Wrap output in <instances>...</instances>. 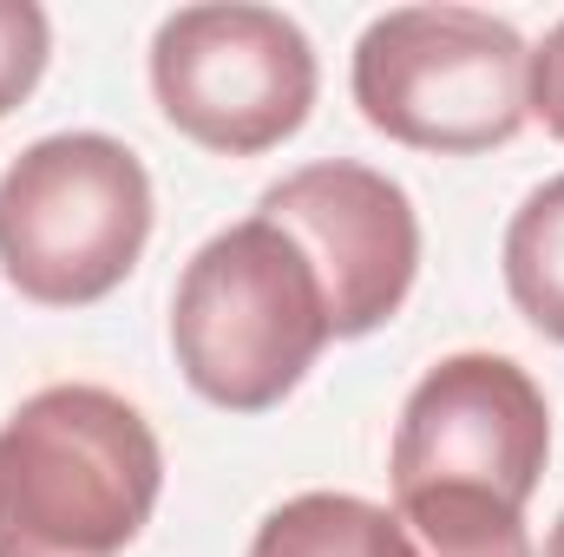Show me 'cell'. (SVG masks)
Listing matches in <instances>:
<instances>
[{
  "label": "cell",
  "mask_w": 564,
  "mask_h": 557,
  "mask_svg": "<svg viewBox=\"0 0 564 557\" xmlns=\"http://www.w3.org/2000/svg\"><path fill=\"white\" fill-rule=\"evenodd\" d=\"M158 492L164 446L112 387L59 381L0 419V557H119Z\"/></svg>",
  "instance_id": "cell-1"
},
{
  "label": "cell",
  "mask_w": 564,
  "mask_h": 557,
  "mask_svg": "<svg viewBox=\"0 0 564 557\" xmlns=\"http://www.w3.org/2000/svg\"><path fill=\"white\" fill-rule=\"evenodd\" d=\"M335 341L328 295L302 243L270 223L243 217L217 230L177 276L171 295V354L224 414H270Z\"/></svg>",
  "instance_id": "cell-2"
},
{
  "label": "cell",
  "mask_w": 564,
  "mask_h": 557,
  "mask_svg": "<svg viewBox=\"0 0 564 557\" xmlns=\"http://www.w3.org/2000/svg\"><path fill=\"white\" fill-rule=\"evenodd\" d=\"M348 86L381 139L473 157L525 132L532 46L486 7H394L361 26Z\"/></svg>",
  "instance_id": "cell-3"
},
{
  "label": "cell",
  "mask_w": 564,
  "mask_h": 557,
  "mask_svg": "<svg viewBox=\"0 0 564 557\" xmlns=\"http://www.w3.org/2000/svg\"><path fill=\"white\" fill-rule=\"evenodd\" d=\"M151 217V171L126 139H33L0 171V276L40 308L106 302L139 270Z\"/></svg>",
  "instance_id": "cell-4"
},
{
  "label": "cell",
  "mask_w": 564,
  "mask_h": 557,
  "mask_svg": "<svg viewBox=\"0 0 564 557\" xmlns=\"http://www.w3.org/2000/svg\"><path fill=\"white\" fill-rule=\"evenodd\" d=\"M315 86L308 33L257 0L177 7L151 33L158 112L217 157H257L295 139L315 112Z\"/></svg>",
  "instance_id": "cell-5"
},
{
  "label": "cell",
  "mask_w": 564,
  "mask_h": 557,
  "mask_svg": "<svg viewBox=\"0 0 564 557\" xmlns=\"http://www.w3.org/2000/svg\"><path fill=\"white\" fill-rule=\"evenodd\" d=\"M552 459V401L512 361L486 348L440 354L414 381L388 479L401 492H486L525 512Z\"/></svg>",
  "instance_id": "cell-6"
},
{
  "label": "cell",
  "mask_w": 564,
  "mask_h": 557,
  "mask_svg": "<svg viewBox=\"0 0 564 557\" xmlns=\"http://www.w3.org/2000/svg\"><path fill=\"white\" fill-rule=\"evenodd\" d=\"M257 217L282 223L315 263L335 341H361L408 308L421 276V217L388 171L355 157L302 164L263 190Z\"/></svg>",
  "instance_id": "cell-7"
},
{
  "label": "cell",
  "mask_w": 564,
  "mask_h": 557,
  "mask_svg": "<svg viewBox=\"0 0 564 557\" xmlns=\"http://www.w3.org/2000/svg\"><path fill=\"white\" fill-rule=\"evenodd\" d=\"M250 557H414L401 518L355 492H295L257 525Z\"/></svg>",
  "instance_id": "cell-8"
},
{
  "label": "cell",
  "mask_w": 564,
  "mask_h": 557,
  "mask_svg": "<svg viewBox=\"0 0 564 557\" xmlns=\"http://www.w3.org/2000/svg\"><path fill=\"white\" fill-rule=\"evenodd\" d=\"M506 295L512 308L564 348V171L545 177L506 223Z\"/></svg>",
  "instance_id": "cell-9"
},
{
  "label": "cell",
  "mask_w": 564,
  "mask_h": 557,
  "mask_svg": "<svg viewBox=\"0 0 564 557\" xmlns=\"http://www.w3.org/2000/svg\"><path fill=\"white\" fill-rule=\"evenodd\" d=\"M394 518L414 557H532L525 512L486 492H401Z\"/></svg>",
  "instance_id": "cell-10"
},
{
  "label": "cell",
  "mask_w": 564,
  "mask_h": 557,
  "mask_svg": "<svg viewBox=\"0 0 564 557\" xmlns=\"http://www.w3.org/2000/svg\"><path fill=\"white\" fill-rule=\"evenodd\" d=\"M53 59V20L40 0H0V119L20 112Z\"/></svg>",
  "instance_id": "cell-11"
},
{
  "label": "cell",
  "mask_w": 564,
  "mask_h": 557,
  "mask_svg": "<svg viewBox=\"0 0 564 557\" xmlns=\"http://www.w3.org/2000/svg\"><path fill=\"white\" fill-rule=\"evenodd\" d=\"M532 119H545V132L564 144V20L532 46Z\"/></svg>",
  "instance_id": "cell-12"
},
{
  "label": "cell",
  "mask_w": 564,
  "mask_h": 557,
  "mask_svg": "<svg viewBox=\"0 0 564 557\" xmlns=\"http://www.w3.org/2000/svg\"><path fill=\"white\" fill-rule=\"evenodd\" d=\"M545 557H564V512H558V525H552V538H545Z\"/></svg>",
  "instance_id": "cell-13"
}]
</instances>
